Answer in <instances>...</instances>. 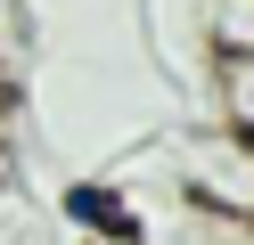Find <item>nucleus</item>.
Returning a JSON list of instances; mask_svg holds the SVG:
<instances>
[{
    "label": "nucleus",
    "instance_id": "2",
    "mask_svg": "<svg viewBox=\"0 0 254 245\" xmlns=\"http://www.w3.org/2000/svg\"><path fill=\"white\" fill-rule=\"evenodd\" d=\"M205 49L221 57H254V0H205Z\"/></svg>",
    "mask_w": 254,
    "mask_h": 245
},
{
    "label": "nucleus",
    "instance_id": "1",
    "mask_svg": "<svg viewBox=\"0 0 254 245\" xmlns=\"http://www.w3.org/2000/svg\"><path fill=\"white\" fill-rule=\"evenodd\" d=\"M213 114H221V131L254 139V57H221L213 65Z\"/></svg>",
    "mask_w": 254,
    "mask_h": 245
},
{
    "label": "nucleus",
    "instance_id": "4",
    "mask_svg": "<svg viewBox=\"0 0 254 245\" xmlns=\"http://www.w3.org/2000/svg\"><path fill=\"white\" fill-rule=\"evenodd\" d=\"M238 245H254V229H238Z\"/></svg>",
    "mask_w": 254,
    "mask_h": 245
},
{
    "label": "nucleus",
    "instance_id": "3",
    "mask_svg": "<svg viewBox=\"0 0 254 245\" xmlns=\"http://www.w3.org/2000/svg\"><path fill=\"white\" fill-rule=\"evenodd\" d=\"M66 212H74L82 229H115V237H123V204H115V188H99V180L66 188Z\"/></svg>",
    "mask_w": 254,
    "mask_h": 245
}]
</instances>
